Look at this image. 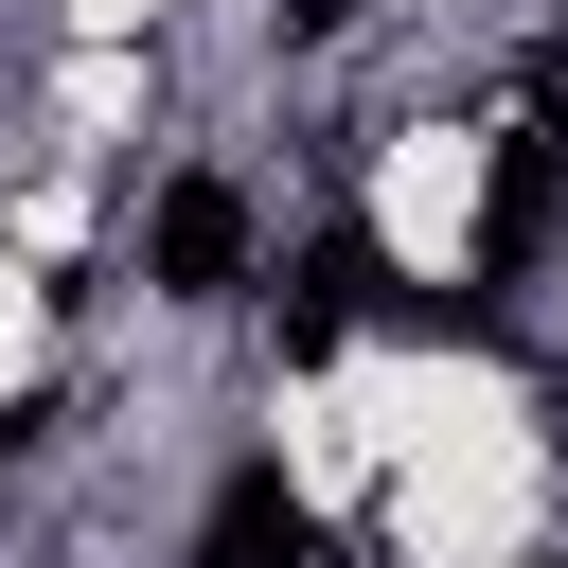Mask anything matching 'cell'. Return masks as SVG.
<instances>
[{"label": "cell", "mask_w": 568, "mask_h": 568, "mask_svg": "<svg viewBox=\"0 0 568 568\" xmlns=\"http://www.w3.org/2000/svg\"><path fill=\"white\" fill-rule=\"evenodd\" d=\"M142 266H160V302H231V284H248V195H231V178H178V195L142 213Z\"/></svg>", "instance_id": "7a4b0ae2"}, {"label": "cell", "mask_w": 568, "mask_h": 568, "mask_svg": "<svg viewBox=\"0 0 568 568\" xmlns=\"http://www.w3.org/2000/svg\"><path fill=\"white\" fill-rule=\"evenodd\" d=\"M195 568H320V515L284 497V462H231L195 515Z\"/></svg>", "instance_id": "277c9868"}, {"label": "cell", "mask_w": 568, "mask_h": 568, "mask_svg": "<svg viewBox=\"0 0 568 568\" xmlns=\"http://www.w3.org/2000/svg\"><path fill=\"white\" fill-rule=\"evenodd\" d=\"M550 36H568V0H550Z\"/></svg>", "instance_id": "5b68a950"}, {"label": "cell", "mask_w": 568, "mask_h": 568, "mask_svg": "<svg viewBox=\"0 0 568 568\" xmlns=\"http://www.w3.org/2000/svg\"><path fill=\"white\" fill-rule=\"evenodd\" d=\"M355 320H390V248H373V231L337 213V231L302 248V284H284V355H337Z\"/></svg>", "instance_id": "3957f363"}, {"label": "cell", "mask_w": 568, "mask_h": 568, "mask_svg": "<svg viewBox=\"0 0 568 568\" xmlns=\"http://www.w3.org/2000/svg\"><path fill=\"white\" fill-rule=\"evenodd\" d=\"M550 213H568V106L532 89V106L497 124V160H479V284H515V266L550 248Z\"/></svg>", "instance_id": "6da1fadb"}]
</instances>
